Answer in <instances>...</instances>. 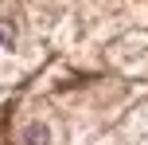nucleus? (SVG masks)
Returning <instances> with one entry per match:
<instances>
[{
  "mask_svg": "<svg viewBox=\"0 0 148 145\" xmlns=\"http://www.w3.org/2000/svg\"><path fill=\"white\" fill-rule=\"evenodd\" d=\"M20 137H23V145H51V141H55V133H51V126H47V122H39V118H35V122L23 126Z\"/></svg>",
  "mask_w": 148,
  "mask_h": 145,
  "instance_id": "nucleus-1",
  "label": "nucleus"
},
{
  "mask_svg": "<svg viewBox=\"0 0 148 145\" xmlns=\"http://www.w3.org/2000/svg\"><path fill=\"white\" fill-rule=\"evenodd\" d=\"M16 43H20L16 24H12V20H0V47H4V51H16Z\"/></svg>",
  "mask_w": 148,
  "mask_h": 145,
  "instance_id": "nucleus-2",
  "label": "nucleus"
}]
</instances>
